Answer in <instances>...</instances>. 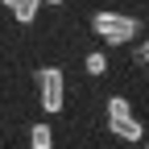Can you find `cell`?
<instances>
[{"label":"cell","mask_w":149,"mask_h":149,"mask_svg":"<svg viewBox=\"0 0 149 149\" xmlns=\"http://www.w3.org/2000/svg\"><path fill=\"white\" fill-rule=\"evenodd\" d=\"M137 17H128V13H112V8H100L95 17H91V33L100 37V42L108 46H128L137 37Z\"/></svg>","instance_id":"6da1fadb"},{"label":"cell","mask_w":149,"mask_h":149,"mask_svg":"<svg viewBox=\"0 0 149 149\" xmlns=\"http://www.w3.org/2000/svg\"><path fill=\"white\" fill-rule=\"evenodd\" d=\"M108 128H112L120 141H141V133H145L124 95H112V100H108Z\"/></svg>","instance_id":"7a4b0ae2"},{"label":"cell","mask_w":149,"mask_h":149,"mask_svg":"<svg viewBox=\"0 0 149 149\" xmlns=\"http://www.w3.org/2000/svg\"><path fill=\"white\" fill-rule=\"evenodd\" d=\"M37 91H42V108L46 112H62V104H66V74L58 66H42L37 70Z\"/></svg>","instance_id":"3957f363"},{"label":"cell","mask_w":149,"mask_h":149,"mask_svg":"<svg viewBox=\"0 0 149 149\" xmlns=\"http://www.w3.org/2000/svg\"><path fill=\"white\" fill-rule=\"evenodd\" d=\"M29 149H54L50 124H33V128H29Z\"/></svg>","instance_id":"277c9868"},{"label":"cell","mask_w":149,"mask_h":149,"mask_svg":"<svg viewBox=\"0 0 149 149\" xmlns=\"http://www.w3.org/2000/svg\"><path fill=\"white\" fill-rule=\"evenodd\" d=\"M37 13H42V0H17V8H13V17H17L21 25L37 21Z\"/></svg>","instance_id":"5b68a950"},{"label":"cell","mask_w":149,"mask_h":149,"mask_svg":"<svg viewBox=\"0 0 149 149\" xmlns=\"http://www.w3.org/2000/svg\"><path fill=\"white\" fill-rule=\"evenodd\" d=\"M83 66H87V74H104V70H108V58L95 50V54H87V58H83Z\"/></svg>","instance_id":"8992f818"},{"label":"cell","mask_w":149,"mask_h":149,"mask_svg":"<svg viewBox=\"0 0 149 149\" xmlns=\"http://www.w3.org/2000/svg\"><path fill=\"white\" fill-rule=\"evenodd\" d=\"M137 62H145V66H149V42H141V46H137Z\"/></svg>","instance_id":"52a82bcc"},{"label":"cell","mask_w":149,"mask_h":149,"mask_svg":"<svg viewBox=\"0 0 149 149\" xmlns=\"http://www.w3.org/2000/svg\"><path fill=\"white\" fill-rule=\"evenodd\" d=\"M0 4H4V8H17V0H0Z\"/></svg>","instance_id":"ba28073f"},{"label":"cell","mask_w":149,"mask_h":149,"mask_svg":"<svg viewBox=\"0 0 149 149\" xmlns=\"http://www.w3.org/2000/svg\"><path fill=\"white\" fill-rule=\"evenodd\" d=\"M46 4H62V0H46Z\"/></svg>","instance_id":"9c48e42d"},{"label":"cell","mask_w":149,"mask_h":149,"mask_svg":"<svg viewBox=\"0 0 149 149\" xmlns=\"http://www.w3.org/2000/svg\"><path fill=\"white\" fill-rule=\"evenodd\" d=\"M145 149H149V145H145Z\"/></svg>","instance_id":"30bf717a"}]
</instances>
